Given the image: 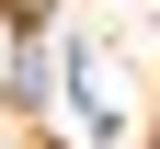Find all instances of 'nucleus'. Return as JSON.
<instances>
[{
    "label": "nucleus",
    "mask_w": 160,
    "mask_h": 149,
    "mask_svg": "<svg viewBox=\"0 0 160 149\" xmlns=\"http://www.w3.org/2000/svg\"><path fill=\"white\" fill-rule=\"evenodd\" d=\"M0 12H12V23H34V12H46V0H0Z\"/></svg>",
    "instance_id": "1"
}]
</instances>
